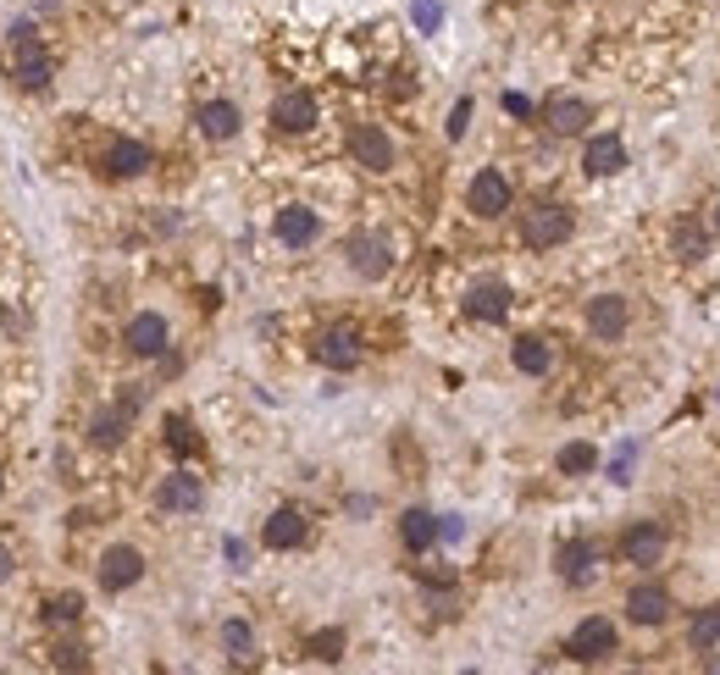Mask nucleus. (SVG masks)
Wrapping results in <instances>:
<instances>
[{"label": "nucleus", "mask_w": 720, "mask_h": 675, "mask_svg": "<svg viewBox=\"0 0 720 675\" xmlns=\"http://www.w3.org/2000/svg\"><path fill=\"white\" fill-rule=\"evenodd\" d=\"M261 543L266 548H300L305 543V515L294 510V504H283V510H272V521H266V532H261Z\"/></svg>", "instance_id": "19"}, {"label": "nucleus", "mask_w": 720, "mask_h": 675, "mask_svg": "<svg viewBox=\"0 0 720 675\" xmlns=\"http://www.w3.org/2000/svg\"><path fill=\"white\" fill-rule=\"evenodd\" d=\"M582 166H588V178H615V172H626V144H621V133H604V139H593L588 155H582Z\"/></svg>", "instance_id": "17"}, {"label": "nucleus", "mask_w": 720, "mask_h": 675, "mask_svg": "<svg viewBox=\"0 0 720 675\" xmlns=\"http://www.w3.org/2000/svg\"><path fill=\"white\" fill-rule=\"evenodd\" d=\"M12 78H17V89H28V95H39L50 83V72H56V61H50V50L39 45V34H34V23H17L12 28Z\"/></svg>", "instance_id": "1"}, {"label": "nucleus", "mask_w": 720, "mask_h": 675, "mask_svg": "<svg viewBox=\"0 0 720 675\" xmlns=\"http://www.w3.org/2000/svg\"><path fill=\"white\" fill-rule=\"evenodd\" d=\"M56 664H67V670H89V659H84V648H78V642L56 648Z\"/></svg>", "instance_id": "35"}, {"label": "nucleus", "mask_w": 720, "mask_h": 675, "mask_svg": "<svg viewBox=\"0 0 720 675\" xmlns=\"http://www.w3.org/2000/svg\"><path fill=\"white\" fill-rule=\"evenodd\" d=\"M632 454H637L632 443H626V449L615 454V465H610V482H632Z\"/></svg>", "instance_id": "34"}, {"label": "nucleus", "mask_w": 720, "mask_h": 675, "mask_svg": "<svg viewBox=\"0 0 720 675\" xmlns=\"http://www.w3.org/2000/svg\"><path fill=\"white\" fill-rule=\"evenodd\" d=\"M122 344H128V355H139V360L167 355V316H156V310H139V316L128 321V332H122Z\"/></svg>", "instance_id": "9"}, {"label": "nucleus", "mask_w": 720, "mask_h": 675, "mask_svg": "<svg viewBox=\"0 0 720 675\" xmlns=\"http://www.w3.org/2000/svg\"><path fill=\"white\" fill-rule=\"evenodd\" d=\"M626 615H632L637 626H665V615H671V593H665V587H632Z\"/></svg>", "instance_id": "22"}, {"label": "nucleus", "mask_w": 720, "mask_h": 675, "mask_svg": "<svg viewBox=\"0 0 720 675\" xmlns=\"http://www.w3.org/2000/svg\"><path fill=\"white\" fill-rule=\"evenodd\" d=\"M167 449L178 454V460H189V454H200V432H194L189 421H183V415H172V421H167Z\"/></svg>", "instance_id": "29"}, {"label": "nucleus", "mask_w": 720, "mask_h": 675, "mask_svg": "<svg viewBox=\"0 0 720 675\" xmlns=\"http://www.w3.org/2000/svg\"><path fill=\"white\" fill-rule=\"evenodd\" d=\"M194 122H200V133H205L211 144H222V139H233V133H239L244 117H239V106H233V100H205Z\"/></svg>", "instance_id": "21"}, {"label": "nucleus", "mask_w": 720, "mask_h": 675, "mask_svg": "<svg viewBox=\"0 0 720 675\" xmlns=\"http://www.w3.org/2000/svg\"><path fill=\"white\" fill-rule=\"evenodd\" d=\"M139 576H144V554L133 543H117L100 554V587H106V593H128Z\"/></svg>", "instance_id": "8"}, {"label": "nucleus", "mask_w": 720, "mask_h": 675, "mask_svg": "<svg viewBox=\"0 0 720 675\" xmlns=\"http://www.w3.org/2000/svg\"><path fill=\"white\" fill-rule=\"evenodd\" d=\"M78 615H84V598H78V593H61V598H50V604H45L50 626H72Z\"/></svg>", "instance_id": "31"}, {"label": "nucleus", "mask_w": 720, "mask_h": 675, "mask_svg": "<svg viewBox=\"0 0 720 675\" xmlns=\"http://www.w3.org/2000/svg\"><path fill=\"white\" fill-rule=\"evenodd\" d=\"M660 554H665V532L654 521L626 526V537H621V559H626V565H654Z\"/></svg>", "instance_id": "14"}, {"label": "nucleus", "mask_w": 720, "mask_h": 675, "mask_svg": "<svg viewBox=\"0 0 720 675\" xmlns=\"http://www.w3.org/2000/svg\"><path fill=\"white\" fill-rule=\"evenodd\" d=\"M205 504V482L194 471H172V476H161V487H156V510L161 515H194Z\"/></svg>", "instance_id": "4"}, {"label": "nucleus", "mask_w": 720, "mask_h": 675, "mask_svg": "<svg viewBox=\"0 0 720 675\" xmlns=\"http://www.w3.org/2000/svg\"><path fill=\"white\" fill-rule=\"evenodd\" d=\"M388 266H394V255H388V238L377 233H355L349 238V272L355 277H388Z\"/></svg>", "instance_id": "11"}, {"label": "nucleus", "mask_w": 720, "mask_h": 675, "mask_svg": "<svg viewBox=\"0 0 720 675\" xmlns=\"http://www.w3.org/2000/svg\"><path fill=\"white\" fill-rule=\"evenodd\" d=\"M349 155H355V166H366V172H388V166H394V139H388L377 122H355V128H349Z\"/></svg>", "instance_id": "5"}, {"label": "nucleus", "mask_w": 720, "mask_h": 675, "mask_svg": "<svg viewBox=\"0 0 720 675\" xmlns=\"http://www.w3.org/2000/svg\"><path fill=\"white\" fill-rule=\"evenodd\" d=\"M543 117H549V128L560 133V139H571V133H582L593 122V106H588V100H576V95H554Z\"/></svg>", "instance_id": "18"}, {"label": "nucleus", "mask_w": 720, "mask_h": 675, "mask_svg": "<svg viewBox=\"0 0 720 675\" xmlns=\"http://www.w3.org/2000/svg\"><path fill=\"white\" fill-rule=\"evenodd\" d=\"M571 238V211L554 200H538L532 211H521V244L527 249H554Z\"/></svg>", "instance_id": "2"}, {"label": "nucleus", "mask_w": 720, "mask_h": 675, "mask_svg": "<svg viewBox=\"0 0 720 675\" xmlns=\"http://www.w3.org/2000/svg\"><path fill=\"white\" fill-rule=\"evenodd\" d=\"M272 128L277 133H311L316 128V95H305V89H283V95L272 100Z\"/></svg>", "instance_id": "10"}, {"label": "nucleus", "mask_w": 720, "mask_h": 675, "mask_svg": "<svg viewBox=\"0 0 720 675\" xmlns=\"http://www.w3.org/2000/svg\"><path fill=\"white\" fill-rule=\"evenodd\" d=\"M510 200H516V189H510V178H504L499 166H482L477 178H471V189H466L471 216H482V222L504 216V211H510Z\"/></svg>", "instance_id": "3"}, {"label": "nucleus", "mask_w": 720, "mask_h": 675, "mask_svg": "<svg viewBox=\"0 0 720 675\" xmlns=\"http://www.w3.org/2000/svg\"><path fill=\"white\" fill-rule=\"evenodd\" d=\"M504 111H510V117H532V100L527 95H504Z\"/></svg>", "instance_id": "39"}, {"label": "nucleus", "mask_w": 720, "mask_h": 675, "mask_svg": "<svg viewBox=\"0 0 720 675\" xmlns=\"http://www.w3.org/2000/svg\"><path fill=\"white\" fill-rule=\"evenodd\" d=\"M222 554H228V565H233V570H244V565H250V548H244L239 537H228V543H222Z\"/></svg>", "instance_id": "37"}, {"label": "nucleus", "mask_w": 720, "mask_h": 675, "mask_svg": "<svg viewBox=\"0 0 720 675\" xmlns=\"http://www.w3.org/2000/svg\"><path fill=\"white\" fill-rule=\"evenodd\" d=\"M399 537H405L410 554L432 548V543H438V515H427V510H405V515H399Z\"/></svg>", "instance_id": "24"}, {"label": "nucleus", "mask_w": 720, "mask_h": 675, "mask_svg": "<svg viewBox=\"0 0 720 675\" xmlns=\"http://www.w3.org/2000/svg\"><path fill=\"white\" fill-rule=\"evenodd\" d=\"M554 565H560V576L571 581V587H582V581H593V565H604V548L588 543V537H571V543H560Z\"/></svg>", "instance_id": "12"}, {"label": "nucleus", "mask_w": 720, "mask_h": 675, "mask_svg": "<svg viewBox=\"0 0 720 675\" xmlns=\"http://www.w3.org/2000/svg\"><path fill=\"white\" fill-rule=\"evenodd\" d=\"M466 316L471 321H504L510 316V288L504 283H477L466 294Z\"/></svg>", "instance_id": "20"}, {"label": "nucleus", "mask_w": 720, "mask_h": 675, "mask_svg": "<svg viewBox=\"0 0 720 675\" xmlns=\"http://www.w3.org/2000/svg\"><path fill=\"white\" fill-rule=\"evenodd\" d=\"M565 653H571V659H582V664H599V659H610V653H615V626H610L604 615H588L582 626L571 631Z\"/></svg>", "instance_id": "6"}, {"label": "nucleus", "mask_w": 720, "mask_h": 675, "mask_svg": "<svg viewBox=\"0 0 720 675\" xmlns=\"http://www.w3.org/2000/svg\"><path fill=\"white\" fill-rule=\"evenodd\" d=\"M144 166H150V144H139V139H117L106 150V172L111 178H139Z\"/></svg>", "instance_id": "23"}, {"label": "nucleus", "mask_w": 720, "mask_h": 675, "mask_svg": "<svg viewBox=\"0 0 720 675\" xmlns=\"http://www.w3.org/2000/svg\"><path fill=\"white\" fill-rule=\"evenodd\" d=\"M438 537H444V543H460V537H466L460 515H438Z\"/></svg>", "instance_id": "36"}, {"label": "nucleus", "mask_w": 720, "mask_h": 675, "mask_svg": "<svg viewBox=\"0 0 720 675\" xmlns=\"http://www.w3.org/2000/svg\"><path fill=\"white\" fill-rule=\"evenodd\" d=\"M588 327H593V338H604V344H615L626 332V299L621 294H599L588 305Z\"/></svg>", "instance_id": "16"}, {"label": "nucleus", "mask_w": 720, "mask_h": 675, "mask_svg": "<svg viewBox=\"0 0 720 675\" xmlns=\"http://www.w3.org/2000/svg\"><path fill=\"white\" fill-rule=\"evenodd\" d=\"M593 465H599V449H593V443H565L560 449V471L565 476H588Z\"/></svg>", "instance_id": "28"}, {"label": "nucleus", "mask_w": 720, "mask_h": 675, "mask_svg": "<svg viewBox=\"0 0 720 675\" xmlns=\"http://www.w3.org/2000/svg\"><path fill=\"white\" fill-rule=\"evenodd\" d=\"M410 17H416L421 34H438V28H444V6H438V0H416V6H410Z\"/></svg>", "instance_id": "32"}, {"label": "nucleus", "mask_w": 720, "mask_h": 675, "mask_svg": "<svg viewBox=\"0 0 720 675\" xmlns=\"http://www.w3.org/2000/svg\"><path fill=\"white\" fill-rule=\"evenodd\" d=\"M471 128V100H455V111H449V139H466Z\"/></svg>", "instance_id": "33"}, {"label": "nucleus", "mask_w": 720, "mask_h": 675, "mask_svg": "<svg viewBox=\"0 0 720 675\" xmlns=\"http://www.w3.org/2000/svg\"><path fill=\"white\" fill-rule=\"evenodd\" d=\"M316 355H322V366H333V371H355V366H360V332H355V327L322 332Z\"/></svg>", "instance_id": "15"}, {"label": "nucleus", "mask_w": 720, "mask_h": 675, "mask_svg": "<svg viewBox=\"0 0 720 675\" xmlns=\"http://www.w3.org/2000/svg\"><path fill=\"white\" fill-rule=\"evenodd\" d=\"M139 399H144V393L133 388L128 399H122V404H111V410H100L95 421H89V443H95V449H117V443L128 438L133 415H139Z\"/></svg>", "instance_id": "7"}, {"label": "nucleus", "mask_w": 720, "mask_h": 675, "mask_svg": "<svg viewBox=\"0 0 720 675\" xmlns=\"http://www.w3.org/2000/svg\"><path fill=\"white\" fill-rule=\"evenodd\" d=\"M510 360H516V371H527V377H543V371L554 366V349L543 344V338H516V344H510Z\"/></svg>", "instance_id": "25"}, {"label": "nucleus", "mask_w": 720, "mask_h": 675, "mask_svg": "<svg viewBox=\"0 0 720 675\" xmlns=\"http://www.w3.org/2000/svg\"><path fill=\"white\" fill-rule=\"evenodd\" d=\"M715 233H720V211H715Z\"/></svg>", "instance_id": "41"}, {"label": "nucleus", "mask_w": 720, "mask_h": 675, "mask_svg": "<svg viewBox=\"0 0 720 675\" xmlns=\"http://www.w3.org/2000/svg\"><path fill=\"white\" fill-rule=\"evenodd\" d=\"M222 648H228L233 664H250V659H255V631H250V620H228V626H222Z\"/></svg>", "instance_id": "26"}, {"label": "nucleus", "mask_w": 720, "mask_h": 675, "mask_svg": "<svg viewBox=\"0 0 720 675\" xmlns=\"http://www.w3.org/2000/svg\"><path fill=\"white\" fill-rule=\"evenodd\" d=\"M272 233L283 238L288 249H305V244H316L322 222H316V211H311V205H283V211H277V222H272Z\"/></svg>", "instance_id": "13"}, {"label": "nucleus", "mask_w": 720, "mask_h": 675, "mask_svg": "<svg viewBox=\"0 0 720 675\" xmlns=\"http://www.w3.org/2000/svg\"><path fill=\"white\" fill-rule=\"evenodd\" d=\"M715 642H720V609L693 615V626H687V648H693V653H709Z\"/></svg>", "instance_id": "27"}, {"label": "nucleus", "mask_w": 720, "mask_h": 675, "mask_svg": "<svg viewBox=\"0 0 720 675\" xmlns=\"http://www.w3.org/2000/svg\"><path fill=\"white\" fill-rule=\"evenodd\" d=\"M6 576H12V548L0 543V581H6Z\"/></svg>", "instance_id": "40"}, {"label": "nucleus", "mask_w": 720, "mask_h": 675, "mask_svg": "<svg viewBox=\"0 0 720 675\" xmlns=\"http://www.w3.org/2000/svg\"><path fill=\"white\" fill-rule=\"evenodd\" d=\"M676 244H682V255H698V249H704V233H693V227H682V233H676Z\"/></svg>", "instance_id": "38"}, {"label": "nucleus", "mask_w": 720, "mask_h": 675, "mask_svg": "<svg viewBox=\"0 0 720 675\" xmlns=\"http://www.w3.org/2000/svg\"><path fill=\"white\" fill-rule=\"evenodd\" d=\"M305 653H311V659H322V664L344 659V631H338V626L316 631V637H311V642H305Z\"/></svg>", "instance_id": "30"}]
</instances>
